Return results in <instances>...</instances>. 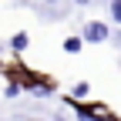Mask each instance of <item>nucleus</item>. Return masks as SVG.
Segmentation results:
<instances>
[{
    "label": "nucleus",
    "mask_w": 121,
    "mask_h": 121,
    "mask_svg": "<svg viewBox=\"0 0 121 121\" xmlns=\"http://www.w3.org/2000/svg\"><path fill=\"white\" fill-rule=\"evenodd\" d=\"M84 37H87V40H104V37H108V27H104V24H94V20H91V24L84 27Z\"/></svg>",
    "instance_id": "1"
},
{
    "label": "nucleus",
    "mask_w": 121,
    "mask_h": 121,
    "mask_svg": "<svg viewBox=\"0 0 121 121\" xmlns=\"http://www.w3.org/2000/svg\"><path fill=\"white\" fill-rule=\"evenodd\" d=\"M64 51H71V54L81 51V40H78V37H67V40H64Z\"/></svg>",
    "instance_id": "2"
},
{
    "label": "nucleus",
    "mask_w": 121,
    "mask_h": 121,
    "mask_svg": "<svg viewBox=\"0 0 121 121\" xmlns=\"http://www.w3.org/2000/svg\"><path fill=\"white\" fill-rule=\"evenodd\" d=\"M111 13H114V20L121 24V0H111Z\"/></svg>",
    "instance_id": "3"
},
{
    "label": "nucleus",
    "mask_w": 121,
    "mask_h": 121,
    "mask_svg": "<svg viewBox=\"0 0 121 121\" xmlns=\"http://www.w3.org/2000/svg\"><path fill=\"white\" fill-rule=\"evenodd\" d=\"M13 47L24 51V47H27V37H24V34H17V37H13Z\"/></svg>",
    "instance_id": "4"
},
{
    "label": "nucleus",
    "mask_w": 121,
    "mask_h": 121,
    "mask_svg": "<svg viewBox=\"0 0 121 121\" xmlns=\"http://www.w3.org/2000/svg\"><path fill=\"white\" fill-rule=\"evenodd\" d=\"M78 4H87V0H78Z\"/></svg>",
    "instance_id": "5"
},
{
    "label": "nucleus",
    "mask_w": 121,
    "mask_h": 121,
    "mask_svg": "<svg viewBox=\"0 0 121 121\" xmlns=\"http://www.w3.org/2000/svg\"><path fill=\"white\" fill-rule=\"evenodd\" d=\"M47 4H54V0H47Z\"/></svg>",
    "instance_id": "6"
}]
</instances>
